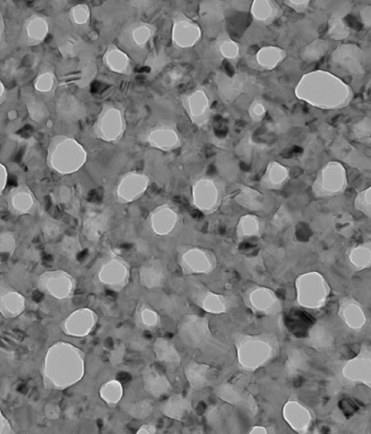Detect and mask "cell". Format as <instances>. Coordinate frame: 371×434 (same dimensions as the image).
I'll return each instance as SVG.
<instances>
[{
	"label": "cell",
	"instance_id": "cell-40",
	"mask_svg": "<svg viewBox=\"0 0 371 434\" xmlns=\"http://www.w3.org/2000/svg\"><path fill=\"white\" fill-rule=\"evenodd\" d=\"M5 98H6V87L3 83L2 82V81L0 80V105H1L4 102Z\"/></svg>",
	"mask_w": 371,
	"mask_h": 434
},
{
	"label": "cell",
	"instance_id": "cell-27",
	"mask_svg": "<svg viewBox=\"0 0 371 434\" xmlns=\"http://www.w3.org/2000/svg\"><path fill=\"white\" fill-rule=\"evenodd\" d=\"M154 408L152 400L143 399L131 404L128 408V413L132 417L142 421L152 415Z\"/></svg>",
	"mask_w": 371,
	"mask_h": 434
},
{
	"label": "cell",
	"instance_id": "cell-12",
	"mask_svg": "<svg viewBox=\"0 0 371 434\" xmlns=\"http://www.w3.org/2000/svg\"><path fill=\"white\" fill-rule=\"evenodd\" d=\"M191 409V401L181 393L171 395L160 407L163 415L178 422L184 420Z\"/></svg>",
	"mask_w": 371,
	"mask_h": 434
},
{
	"label": "cell",
	"instance_id": "cell-30",
	"mask_svg": "<svg viewBox=\"0 0 371 434\" xmlns=\"http://www.w3.org/2000/svg\"><path fill=\"white\" fill-rule=\"evenodd\" d=\"M60 251L68 258H75L81 251V244L77 238L65 236L60 244Z\"/></svg>",
	"mask_w": 371,
	"mask_h": 434
},
{
	"label": "cell",
	"instance_id": "cell-16",
	"mask_svg": "<svg viewBox=\"0 0 371 434\" xmlns=\"http://www.w3.org/2000/svg\"><path fill=\"white\" fill-rule=\"evenodd\" d=\"M181 266L184 274H200L209 271L211 263L204 251L193 248L184 253Z\"/></svg>",
	"mask_w": 371,
	"mask_h": 434
},
{
	"label": "cell",
	"instance_id": "cell-21",
	"mask_svg": "<svg viewBox=\"0 0 371 434\" xmlns=\"http://www.w3.org/2000/svg\"><path fill=\"white\" fill-rule=\"evenodd\" d=\"M104 64L117 73L125 74L131 71V60L128 55L115 46H111L104 54Z\"/></svg>",
	"mask_w": 371,
	"mask_h": 434
},
{
	"label": "cell",
	"instance_id": "cell-34",
	"mask_svg": "<svg viewBox=\"0 0 371 434\" xmlns=\"http://www.w3.org/2000/svg\"><path fill=\"white\" fill-rule=\"evenodd\" d=\"M57 102L59 103L57 109L60 114L70 118L77 116L75 113L76 107H77L76 100L69 99V98H64L57 101Z\"/></svg>",
	"mask_w": 371,
	"mask_h": 434
},
{
	"label": "cell",
	"instance_id": "cell-33",
	"mask_svg": "<svg viewBox=\"0 0 371 434\" xmlns=\"http://www.w3.org/2000/svg\"><path fill=\"white\" fill-rule=\"evenodd\" d=\"M16 238L12 233H0V254L7 253L12 256L17 249Z\"/></svg>",
	"mask_w": 371,
	"mask_h": 434
},
{
	"label": "cell",
	"instance_id": "cell-3",
	"mask_svg": "<svg viewBox=\"0 0 371 434\" xmlns=\"http://www.w3.org/2000/svg\"><path fill=\"white\" fill-rule=\"evenodd\" d=\"M177 331L182 342L193 348L202 347L209 336L207 321L196 314L183 317L178 325Z\"/></svg>",
	"mask_w": 371,
	"mask_h": 434
},
{
	"label": "cell",
	"instance_id": "cell-14",
	"mask_svg": "<svg viewBox=\"0 0 371 434\" xmlns=\"http://www.w3.org/2000/svg\"><path fill=\"white\" fill-rule=\"evenodd\" d=\"M146 141L152 147L166 152L176 148L180 144L179 134L169 126L155 128L150 132Z\"/></svg>",
	"mask_w": 371,
	"mask_h": 434
},
{
	"label": "cell",
	"instance_id": "cell-8",
	"mask_svg": "<svg viewBox=\"0 0 371 434\" xmlns=\"http://www.w3.org/2000/svg\"><path fill=\"white\" fill-rule=\"evenodd\" d=\"M149 182V179L143 174L131 172L126 174L117 186V199L124 203L135 201L146 190Z\"/></svg>",
	"mask_w": 371,
	"mask_h": 434
},
{
	"label": "cell",
	"instance_id": "cell-22",
	"mask_svg": "<svg viewBox=\"0 0 371 434\" xmlns=\"http://www.w3.org/2000/svg\"><path fill=\"white\" fill-rule=\"evenodd\" d=\"M135 323L143 330L155 332L161 325V318L151 307L142 304L136 309Z\"/></svg>",
	"mask_w": 371,
	"mask_h": 434
},
{
	"label": "cell",
	"instance_id": "cell-23",
	"mask_svg": "<svg viewBox=\"0 0 371 434\" xmlns=\"http://www.w3.org/2000/svg\"><path fill=\"white\" fill-rule=\"evenodd\" d=\"M210 182L201 181L196 184L193 188V199L194 204L200 209H209L214 202L216 193L214 188Z\"/></svg>",
	"mask_w": 371,
	"mask_h": 434
},
{
	"label": "cell",
	"instance_id": "cell-7",
	"mask_svg": "<svg viewBox=\"0 0 371 434\" xmlns=\"http://www.w3.org/2000/svg\"><path fill=\"white\" fill-rule=\"evenodd\" d=\"M171 35L176 48L187 49L196 46L201 37V30L184 15H178L173 20Z\"/></svg>",
	"mask_w": 371,
	"mask_h": 434
},
{
	"label": "cell",
	"instance_id": "cell-24",
	"mask_svg": "<svg viewBox=\"0 0 371 434\" xmlns=\"http://www.w3.org/2000/svg\"><path fill=\"white\" fill-rule=\"evenodd\" d=\"M124 395V388L120 381L111 380L99 388L100 398L109 406H115Z\"/></svg>",
	"mask_w": 371,
	"mask_h": 434
},
{
	"label": "cell",
	"instance_id": "cell-13",
	"mask_svg": "<svg viewBox=\"0 0 371 434\" xmlns=\"http://www.w3.org/2000/svg\"><path fill=\"white\" fill-rule=\"evenodd\" d=\"M153 351L157 361L169 369H175L181 365L182 357L171 341L158 338L153 343Z\"/></svg>",
	"mask_w": 371,
	"mask_h": 434
},
{
	"label": "cell",
	"instance_id": "cell-5",
	"mask_svg": "<svg viewBox=\"0 0 371 434\" xmlns=\"http://www.w3.org/2000/svg\"><path fill=\"white\" fill-rule=\"evenodd\" d=\"M40 289L59 298L71 296L75 289V280L63 271L43 273L39 280Z\"/></svg>",
	"mask_w": 371,
	"mask_h": 434
},
{
	"label": "cell",
	"instance_id": "cell-20",
	"mask_svg": "<svg viewBox=\"0 0 371 434\" xmlns=\"http://www.w3.org/2000/svg\"><path fill=\"white\" fill-rule=\"evenodd\" d=\"M184 377L190 388L198 391L209 381L210 368L196 361H189L184 369Z\"/></svg>",
	"mask_w": 371,
	"mask_h": 434
},
{
	"label": "cell",
	"instance_id": "cell-29",
	"mask_svg": "<svg viewBox=\"0 0 371 434\" xmlns=\"http://www.w3.org/2000/svg\"><path fill=\"white\" fill-rule=\"evenodd\" d=\"M91 15V9L86 4L73 6L69 11L70 21L78 26L86 24L90 21Z\"/></svg>",
	"mask_w": 371,
	"mask_h": 434
},
{
	"label": "cell",
	"instance_id": "cell-28",
	"mask_svg": "<svg viewBox=\"0 0 371 434\" xmlns=\"http://www.w3.org/2000/svg\"><path fill=\"white\" fill-rule=\"evenodd\" d=\"M153 35L152 28L147 24H140L133 28L131 33V41L139 48H143L150 42Z\"/></svg>",
	"mask_w": 371,
	"mask_h": 434
},
{
	"label": "cell",
	"instance_id": "cell-31",
	"mask_svg": "<svg viewBox=\"0 0 371 434\" xmlns=\"http://www.w3.org/2000/svg\"><path fill=\"white\" fill-rule=\"evenodd\" d=\"M28 110L33 120L38 123L46 120L48 115V109L44 104L36 100L28 103Z\"/></svg>",
	"mask_w": 371,
	"mask_h": 434
},
{
	"label": "cell",
	"instance_id": "cell-1",
	"mask_svg": "<svg viewBox=\"0 0 371 434\" xmlns=\"http://www.w3.org/2000/svg\"><path fill=\"white\" fill-rule=\"evenodd\" d=\"M86 156L85 149L78 141L57 136L49 145L47 163L51 170L66 175L78 172L84 166Z\"/></svg>",
	"mask_w": 371,
	"mask_h": 434
},
{
	"label": "cell",
	"instance_id": "cell-36",
	"mask_svg": "<svg viewBox=\"0 0 371 434\" xmlns=\"http://www.w3.org/2000/svg\"><path fill=\"white\" fill-rule=\"evenodd\" d=\"M126 353V347L124 344L120 343L113 349L111 352L110 361L115 365L122 364L124 360V356Z\"/></svg>",
	"mask_w": 371,
	"mask_h": 434
},
{
	"label": "cell",
	"instance_id": "cell-10",
	"mask_svg": "<svg viewBox=\"0 0 371 434\" xmlns=\"http://www.w3.org/2000/svg\"><path fill=\"white\" fill-rule=\"evenodd\" d=\"M209 99L201 89L191 93L183 100L184 109L193 123L202 125L209 109Z\"/></svg>",
	"mask_w": 371,
	"mask_h": 434
},
{
	"label": "cell",
	"instance_id": "cell-37",
	"mask_svg": "<svg viewBox=\"0 0 371 434\" xmlns=\"http://www.w3.org/2000/svg\"><path fill=\"white\" fill-rule=\"evenodd\" d=\"M8 179L7 168L3 163H0V194L6 189Z\"/></svg>",
	"mask_w": 371,
	"mask_h": 434
},
{
	"label": "cell",
	"instance_id": "cell-15",
	"mask_svg": "<svg viewBox=\"0 0 371 434\" xmlns=\"http://www.w3.org/2000/svg\"><path fill=\"white\" fill-rule=\"evenodd\" d=\"M179 219L177 213L168 205L161 206L151 215V226L153 231L158 235H167L175 226Z\"/></svg>",
	"mask_w": 371,
	"mask_h": 434
},
{
	"label": "cell",
	"instance_id": "cell-6",
	"mask_svg": "<svg viewBox=\"0 0 371 434\" xmlns=\"http://www.w3.org/2000/svg\"><path fill=\"white\" fill-rule=\"evenodd\" d=\"M6 202L10 213L14 216L32 215L38 204L34 192L26 184H21L9 191Z\"/></svg>",
	"mask_w": 371,
	"mask_h": 434
},
{
	"label": "cell",
	"instance_id": "cell-41",
	"mask_svg": "<svg viewBox=\"0 0 371 434\" xmlns=\"http://www.w3.org/2000/svg\"><path fill=\"white\" fill-rule=\"evenodd\" d=\"M0 264H1V262H0Z\"/></svg>",
	"mask_w": 371,
	"mask_h": 434
},
{
	"label": "cell",
	"instance_id": "cell-4",
	"mask_svg": "<svg viewBox=\"0 0 371 434\" xmlns=\"http://www.w3.org/2000/svg\"><path fill=\"white\" fill-rule=\"evenodd\" d=\"M130 269L127 263L121 257L115 256L103 264L98 273L101 283L114 291H121L129 282Z\"/></svg>",
	"mask_w": 371,
	"mask_h": 434
},
{
	"label": "cell",
	"instance_id": "cell-19",
	"mask_svg": "<svg viewBox=\"0 0 371 434\" xmlns=\"http://www.w3.org/2000/svg\"><path fill=\"white\" fill-rule=\"evenodd\" d=\"M23 32L29 44H39L46 38L48 34V22L40 15L34 14L25 21Z\"/></svg>",
	"mask_w": 371,
	"mask_h": 434
},
{
	"label": "cell",
	"instance_id": "cell-35",
	"mask_svg": "<svg viewBox=\"0 0 371 434\" xmlns=\"http://www.w3.org/2000/svg\"><path fill=\"white\" fill-rule=\"evenodd\" d=\"M185 72L182 69H175L169 71L165 78L167 86L175 87L184 80Z\"/></svg>",
	"mask_w": 371,
	"mask_h": 434
},
{
	"label": "cell",
	"instance_id": "cell-25",
	"mask_svg": "<svg viewBox=\"0 0 371 434\" xmlns=\"http://www.w3.org/2000/svg\"><path fill=\"white\" fill-rule=\"evenodd\" d=\"M51 196L53 201L61 206L66 213H76L77 199L70 188L61 186L52 192Z\"/></svg>",
	"mask_w": 371,
	"mask_h": 434
},
{
	"label": "cell",
	"instance_id": "cell-17",
	"mask_svg": "<svg viewBox=\"0 0 371 434\" xmlns=\"http://www.w3.org/2000/svg\"><path fill=\"white\" fill-rule=\"evenodd\" d=\"M109 217L100 211L88 213L84 218L83 232L88 240H98L108 228Z\"/></svg>",
	"mask_w": 371,
	"mask_h": 434
},
{
	"label": "cell",
	"instance_id": "cell-9",
	"mask_svg": "<svg viewBox=\"0 0 371 434\" xmlns=\"http://www.w3.org/2000/svg\"><path fill=\"white\" fill-rule=\"evenodd\" d=\"M144 390L155 398H160L173 390V386L164 373L153 365H146L142 371Z\"/></svg>",
	"mask_w": 371,
	"mask_h": 434
},
{
	"label": "cell",
	"instance_id": "cell-11",
	"mask_svg": "<svg viewBox=\"0 0 371 434\" xmlns=\"http://www.w3.org/2000/svg\"><path fill=\"white\" fill-rule=\"evenodd\" d=\"M166 280L165 268L158 260L148 261L140 269V282L146 289L160 288Z\"/></svg>",
	"mask_w": 371,
	"mask_h": 434
},
{
	"label": "cell",
	"instance_id": "cell-18",
	"mask_svg": "<svg viewBox=\"0 0 371 434\" xmlns=\"http://www.w3.org/2000/svg\"><path fill=\"white\" fill-rule=\"evenodd\" d=\"M72 316L68 328L70 334L74 336L90 334L97 323V314L91 309H80Z\"/></svg>",
	"mask_w": 371,
	"mask_h": 434
},
{
	"label": "cell",
	"instance_id": "cell-38",
	"mask_svg": "<svg viewBox=\"0 0 371 434\" xmlns=\"http://www.w3.org/2000/svg\"><path fill=\"white\" fill-rule=\"evenodd\" d=\"M157 431V427L155 424H146L140 426L137 434H155Z\"/></svg>",
	"mask_w": 371,
	"mask_h": 434
},
{
	"label": "cell",
	"instance_id": "cell-32",
	"mask_svg": "<svg viewBox=\"0 0 371 434\" xmlns=\"http://www.w3.org/2000/svg\"><path fill=\"white\" fill-rule=\"evenodd\" d=\"M55 84V76L51 72H44L39 75L35 81L36 91L47 93L52 91Z\"/></svg>",
	"mask_w": 371,
	"mask_h": 434
},
{
	"label": "cell",
	"instance_id": "cell-39",
	"mask_svg": "<svg viewBox=\"0 0 371 434\" xmlns=\"http://www.w3.org/2000/svg\"><path fill=\"white\" fill-rule=\"evenodd\" d=\"M6 42V25L3 15L0 12V49L3 48Z\"/></svg>",
	"mask_w": 371,
	"mask_h": 434
},
{
	"label": "cell",
	"instance_id": "cell-2",
	"mask_svg": "<svg viewBox=\"0 0 371 434\" xmlns=\"http://www.w3.org/2000/svg\"><path fill=\"white\" fill-rule=\"evenodd\" d=\"M94 129L95 136L103 141L115 143L120 141L126 131L124 111L111 105H107L101 111Z\"/></svg>",
	"mask_w": 371,
	"mask_h": 434
},
{
	"label": "cell",
	"instance_id": "cell-26",
	"mask_svg": "<svg viewBox=\"0 0 371 434\" xmlns=\"http://www.w3.org/2000/svg\"><path fill=\"white\" fill-rule=\"evenodd\" d=\"M41 228L44 237L49 242L55 240L64 230L63 222L49 215L43 217Z\"/></svg>",
	"mask_w": 371,
	"mask_h": 434
}]
</instances>
